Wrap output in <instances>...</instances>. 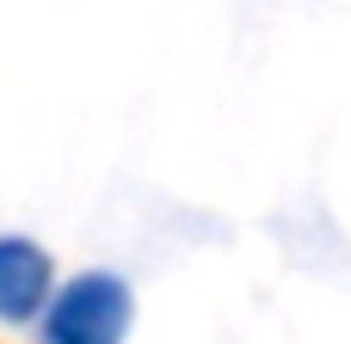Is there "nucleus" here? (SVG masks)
I'll list each match as a JSON object with an SVG mask.
<instances>
[{
  "label": "nucleus",
  "instance_id": "f03ea898",
  "mask_svg": "<svg viewBox=\"0 0 351 344\" xmlns=\"http://www.w3.org/2000/svg\"><path fill=\"white\" fill-rule=\"evenodd\" d=\"M56 295L49 252L25 234H0V320H37Z\"/></svg>",
  "mask_w": 351,
  "mask_h": 344
},
{
  "label": "nucleus",
  "instance_id": "f257e3e1",
  "mask_svg": "<svg viewBox=\"0 0 351 344\" xmlns=\"http://www.w3.org/2000/svg\"><path fill=\"white\" fill-rule=\"evenodd\" d=\"M123 332H130V283L111 271L62 283L43 308V344H123Z\"/></svg>",
  "mask_w": 351,
  "mask_h": 344
}]
</instances>
